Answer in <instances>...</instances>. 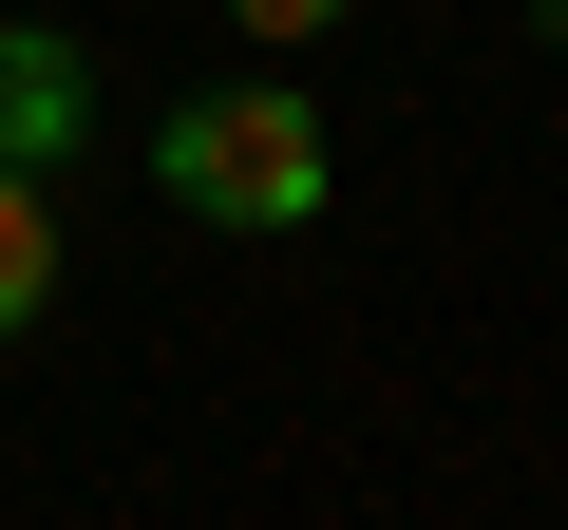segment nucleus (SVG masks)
<instances>
[{"mask_svg":"<svg viewBox=\"0 0 568 530\" xmlns=\"http://www.w3.org/2000/svg\"><path fill=\"white\" fill-rule=\"evenodd\" d=\"M77 133H95V58L58 20H0V171H58Z\"/></svg>","mask_w":568,"mask_h":530,"instance_id":"obj_2","label":"nucleus"},{"mask_svg":"<svg viewBox=\"0 0 568 530\" xmlns=\"http://www.w3.org/2000/svg\"><path fill=\"white\" fill-rule=\"evenodd\" d=\"M530 39H568V0H530Z\"/></svg>","mask_w":568,"mask_h":530,"instance_id":"obj_5","label":"nucleus"},{"mask_svg":"<svg viewBox=\"0 0 568 530\" xmlns=\"http://www.w3.org/2000/svg\"><path fill=\"white\" fill-rule=\"evenodd\" d=\"M152 190H171L190 227H304V208L342 190V152H323V114H304V95L227 77V95H171V133H152Z\"/></svg>","mask_w":568,"mask_h":530,"instance_id":"obj_1","label":"nucleus"},{"mask_svg":"<svg viewBox=\"0 0 568 530\" xmlns=\"http://www.w3.org/2000/svg\"><path fill=\"white\" fill-rule=\"evenodd\" d=\"M323 20H342V0H227V39H265V58H304Z\"/></svg>","mask_w":568,"mask_h":530,"instance_id":"obj_4","label":"nucleus"},{"mask_svg":"<svg viewBox=\"0 0 568 530\" xmlns=\"http://www.w3.org/2000/svg\"><path fill=\"white\" fill-rule=\"evenodd\" d=\"M39 304H58V190H39V171H0V342H20Z\"/></svg>","mask_w":568,"mask_h":530,"instance_id":"obj_3","label":"nucleus"}]
</instances>
